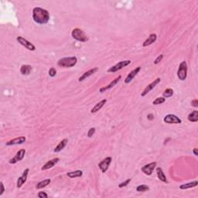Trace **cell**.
Returning a JSON list of instances; mask_svg holds the SVG:
<instances>
[{
  "mask_svg": "<svg viewBox=\"0 0 198 198\" xmlns=\"http://www.w3.org/2000/svg\"><path fill=\"white\" fill-rule=\"evenodd\" d=\"M121 76H119V77H117L116 78H115L113 81H111L110 83L108 84L107 86H105V87H101V88H100V90H99V92H101V93H103L104 92H105V91H107V90H109L110 88H111V87H113L114 86H115L116 84H117L119 82V81L121 80Z\"/></svg>",
  "mask_w": 198,
  "mask_h": 198,
  "instance_id": "15",
  "label": "cell"
},
{
  "mask_svg": "<svg viewBox=\"0 0 198 198\" xmlns=\"http://www.w3.org/2000/svg\"><path fill=\"white\" fill-rule=\"evenodd\" d=\"M29 172H30V170L28 168L26 169V170L23 171V175H22L21 177L18 178L17 183H16V187H17L18 188H20L23 185L24 183H26V180H27L28 174H29Z\"/></svg>",
  "mask_w": 198,
  "mask_h": 198,
  "instance_id": "12",
  "label": "cell"
},
{
  "mask_svg": "<svg viewBox=\"0 0 198 198\" xmlns=\"http://www.w3.org/2000/svg\"><path fill=\"white\" fill-rule=\"evenodd\" d=\"M26 137L24 136H20L18 137V138H13V139H11V140L8 141L6 145H21L23 143H24L26 142Z\"/></svg>",
  "mask_w": 198,
  "mask_h": 198,
  "instance_id": "14",
  "label": "cell"
},
{
  "mask_svg": "<svg viewBox=\"0 0 198 198\" xmlns=\"http://www.w3.org/2000/svg\"><path fill=\"white\" fill-rule=\"evenodd\" d=\"M156 164H157L156 162L150 163L146 164V165H145L144 166H143L141 170H142V171H143L145 175H147V176H150V175H152V173H153L154 170H155V167L156 166Z\"/></svg>",
  "mask_w": 198,
  "mask_h": 198,
  "instance_id": "11",
  "label": "cell"
},
{
  "mask_svg": "<svg viewBox=\"0 0 198 198\" xmlns=\"http://www.w3.org/2000/svg\"><path fill=\"white\" fill-rule=\"evenodd\" d=\"M67 143H68V140H67V138L63 139V140L60 141V143H59V144L55 147V149H54L53 151L55 152V153H59V152H60L62 149H64V147L66 146Z\"/></svg>",
  "mask_w": 198,
  "mask_h": 198,
  "instance_id": "20",
  "label": "cell"
},
{
  "mask_svg": "<svg viewBox=\"0 0 198 198\" xmlns=\"http://www.w3.org/2000/svg\"><path fill=\"white\" fill-rule=\"evenodd\" d=\"M160 81H161V79H160V77H157V78L155 79V81H153L152 83L149 84V85H147L146 87H145V89L143 90V92H142L141 96H142V97H144V96L146 95L148 93H149V92H151L152 90L155 88V86L160 83Z\"/></svg>",
  "mask_w": 198,
  "mask_h": 198,
  "instance_id": "8",
  "label": "cell"
},
{
  "mask_svg": "<svg viewBox=\"0 0 198 198\" xmlns=\"http://www.w3.org/2000/svg\"><path fill=\"white\" fill-rule=\"evenodd\" d=\"M106 102H107V99H103V100H101L98 103H97V104H96L95 105H94V106L92 109L91 112L95 113V112H97V111H100L101 109H102L104 104H106Z\"/></svg>",
  "mask_w": 198,
  "mask_h": 198,
  "instance_id": "19",
  "label": "cell"
},
{
  "mask_svg": "<svg viewBox=\"0 0 198 198\" xmlns=\"http://www.w3.org/2000/svg\"><path fill=\"white\" fill-rule=\"evenodd\" d=\"M111 161H112L111 157L108 156V157L104 158L101 162L99 163H98V167H99V169L101 170V171L102 172H107V170H109V165L111 164Z\"/></svg>",
  "mask_w": 198,
  "mask_h": 198,
  "instance_id": "9",
  "label": "cell"
},
{
  "mask_svg": "<svg viewBox=\"0 0 198 198\" xmlns=\"http://www.w3.org/2000/svg\"><path fill=\"white\" fill-rule=\"evenodd\" d=\"M95 128H91L89 130H88V132H87V137L88 138H91V137L93 136V135L95 133Z\"/></svg>",
  "mask_w": 198,
  "mask_h": 198,
  "instance_id": "32",
  "label": "cell"
},
{
  "mask_svg": "<svg viewBox=\"0 0 198 198\" xmlns=\"http://www.w3.org/2000/svg\"><path fill=\"white\" fill-rule=\"evenodd\" d=\"M191 104H192V106H194V107H195V108H197V107H198V101L197 100V99H195V100H194V101H192Z\"/></svg>",
  "mask_w": 198,
  "mask_h": 198,
  "instance_id": "36",
  "label": "cell"
},
{
  "mask_svg": "<svg viewBox=\"0 0 198 198\" xmlns=\"http://www.w3.org/2000/svg\"><path fill=\"white\" fill-rule=\"evenodd\" d=\"M98 70V67H94V68L91 69V70H87V71H86V72H84L83 74V75H81V77H79L78 81L81 82V81H83L84 80H85L86 78H87L88 77H90V76H92V75H94V73L97 72Z\"/></svg>",
  "mask_w": 198,
  "mask_h": 198,
  "instance_id": "18",
  "label": "cell"
},
{
  "mask_svg": "<svg viewBox=\"0 0 198 198\" xmlns=\"http://www.w3.org/2000/svg\"><path fill=\"white\" fill-rule=\"evenodd\" d=\"M131 182V179H127L126 181H124V182H122V183H119V188H123L125 187H126V186H128V183Z\"/></svg>",
  "mask_w": 198,
  "mask_h": 198,
  "instance_id": "30",
  "label": "cell"
},
{
  "mask_svg": "<svg viewBox=\"0 0 198 198\" xmlns=\"http://www.w3.org/2000/svg\"><path fill=\"white\" fill-rule=\"evenodd\" d=\"M187 119L191 122H197L198 121V111L194 110L191 113H189L188 115Z\"/></svg>",
  "mask_w": 198,
  "mask_h": 198,
  "instance_id": "23",
  "label": "cell"
},
{
  "mask_svg": "<svg viewBox=\"0 0 198 198\" xmlns=\"http://www.w3.org/2000/svg\"><path fill=\"white\" fill-rule=\"evenodd\" d=\"M71 36L75 40L80 42H87L88 40V37L85 34V33L79 28H75L72 30Z\"/></svg>",
  "mask_w": 198,
  "mask_h": 198,
  "instance_id": "3",
  "label": "cell"
},
{
  "mask_svg": "<svg viewBox=\"0 0 198 198\" xmlns=\"http://www.w3.org/2000/svg\"><path fill=\"white\" fill-rule=\"evenodd\" d=\"M130 64H131V60H121V61H119L118 64H115V65H114V66H112L111 67H110V68L108 70V72L115 73V72H116V71H118V70L122 69L123 67H125L128 66V65H129Z\"/></svg>",
  "mask_w": 198,
  "mask_h": 198,
  "instance_id": "6",
  "label": "cell"
},
{
  "mask_svg": "<svg viewBox=\"0 0 198 198\" xmlns=\"http://www.w3.org/2000/svg\"><path fill=\"white\" fill-rule=\"evenodd\" d=\"M177 77L180 81H185L187 77V64L186 61H182L177 70Z\"/></svg>",
  "mask_w": 198,
  "mask_h": 198,
  "instance_id": "4",
  "label": "cell"
},
{
  "mask_svg": "<svg viewBox=\"0 0 198 198\" xmlns=\"http://www.w3.org/2000/svg\"><path fill=\"white\" fill-rule=\"evenodd\" d=\"M38 197L40 198H47L48 197V195H47V194H46V192L40 191V192H39Z\"/></svg>",
  "mask_w": 198,
  "mask_h": 198,
  "instance_id": "33",
  "label": "cell"
},
{
  "mask_svg": "<svg viewBox=\"0 0 198 198\" xmlns=\"http://www.w3.org/2000/svg\"><path fill=\"white\" fill-rule=\"evenodd\" d=\"M25 154H26V150L23 149H20L19 151L16 153V155L13 158H12L11 160H9V163L11 164H15L16 163L19 162V161H21L23 159L25 156Z\"/></svg>",
  "mask_w": 198,
  "mask_h": 198,
  "instance_id": "10",
  "label": "cell"
},
{
  "mask_svg": "<svg viewBox=\"0 0 198 198\" xmlns=\"http://www.w3.org/2000/svg\"><path fill=\"white\" fill-rule=\"evenodd\" d=\"M163 121L165 123L167 124H181L182 120L179 117H177V115H172V114H169L166 115L163 119Z\"/></svg>",
  "mask_w": 198,
  "mask_h": 198,
  "instance_id": "7",
  "label": "cell"
},
{
  "mask_svg": "<svg viewBox=\"0 0 198 198\" xmlns=\"http://www.w3.org/2000/svg\"><path fill=\"white\" fill-rule=\"evenodd\" d=\"M67 177L70 178H77V177H81L83 175V172L81 170H75L72 172H68L67 173Z\"/></svg>",
  "mask_w": 198,
  "mask_h": 198,
  "instance_id": "26",
  "label": "cell"
},
{
  "mask_svg": "<svg viewBox=\"0 0 198 198\" xmlns=\"http://www.w3.org/2000/svg\"><path fill=\"white\" fill-rule=\"evenodd\" d=\"M60 161V159L59 158H54L53 160H49L48 162L46 163L43 166V167L41 168V170H49V169H51L52 167L55 166L56 164L58 162Z\"/></svg>",
  "mask_w": 198,
  "mask_h": 198,
  "instance_id": "16",
  "label": "cell"
},
{
  "mask_svg": "<svg viewBox=\"0 0 198 198\" xmlns=\"http://www.w3.org/2000/svg\"><path fill=\"white\" fill-rule=\"evenodd\" d=\"M193 153L195 155H198V153H197V148H194V150H193Z\"/></svg>",
  "mask_w": 198,
  "mask_h": 198,
  "instance_id": "38",
  "label": "cell"
},
{
  "mask_svg": "<svg viewBox=\"0 0 198 198\" xmlns=\"http://www.w3.org/2000/svg\"><path fill=\"white\" fill-rule=\"evenodd\" d=\"M140 70H141V67H137L136 68H135L134 70H132V71H131V72H130L129 74L127 75V77H126V79H125V83L126 84L130 83V82H131V81H132V80L135 78V77H136V76L138 75V73H139Z\"/></svg>",
  "mask_w": 198,
  "mask_h": 198,
  "instance_id": "13",
  "label": "cell"
},
{
  "mask_svg": "<svg viewBox=\"0 0 198 198\" xmlns=\"http://www.w3.org/2000/svg\"><path fill=\"white\" fill-rule=\"evenodd\" d=\"M172 94H173V90L171 89V88H166L165 91L163 93V98H170L172 97Z\"/></svg>",
  "mask_w": 198,
  "mask_h": 198,
  "instance_id": "27",
  "label": "cell"
},
{
  "mask_svg": "<svg viewBox=\"0 0 198 198\" xmlns=\"http://www.w3.org/2000/svg\"><path fill=\"white\" fill-rule=\"evenodd\" d=\"M156 174H157V177L160 180H161L163 183H167V179H166V176L164 174L163 170L160 167L156 168Z\"/></svg>",
  "mask_w": 198,
  "mask_h": 198,
  "instance_id": "21",
  "label": "cell"
},
{
  "mask_svg": "<svg viewBox=\"0 0 198 198\" xmlns=\"http://www.w3.org/2000/svg\"><path fill=\"white\" fill-rule=\"evenodd\" d=\"M51 183V180L50 179H46L43 180L39 182L36 186V189H42L43 187H46L47 186H48L50 183Z\"/></svg>",
  "mask_w": 198,
  "mask_h": 198,
  "instance_id": "25",
  "label": "cell"
},
{
  "mask_svg": "<svg viewBox=\"0 0 198 198\" xmlns=\"http://www.w3.org/2000/svg\"><path fill=\"white\" fill-rule=\"evenodd\" d=\"M165 101H166L165 98H163V97H159V98H157L156 99H155V100L153 101V104H154V105H156V104H163Z\"/></svg>",
  "mask_w": 198,
  "mask_h": 198,
  "instance_id": "29",
  "label": "cell"
},
{
  "mask_svg": "<svg viewBox=\"0 0 198 198\" xmlns=\"http://www.w3.org/2000/svg\"><path fill=\"white\" fill-rule=\"evenodd\" d=\"M77 62V58L76 57H63L58 60L57 65L60 67H67L70 68L76 65Z\"/></svg>",
  "mask_w": 198,
  "mask_h": 198,
  "instance_id": "2",
  "label": "cell"
},
{
  "mask_svg": "<svg viewBox=\"0 0 198 198\" xmlns=\"http://www.w3.org/2000/svg\"><path fill=\"white\" fill-rule=\"evenodd\" d=\"M148 119H150V120H153V114H149V115H148Z\"/></svg>",
  "mask_w": 198,
  "mask_h": 198,
  "instance_id": "37",
  "label": "cell"
},
{
  "mask_svg": "<svg viewBox=\"0 0 198 198\" xmlns=\"http://www.w3.org/2000/svg\"><path fill=\"white\" fill-rule=\"evenodd\" d=\"M163 54H160V55L158 56V57L154 60V64H159V63L163 60Z\"/></svg>",
  "mask_w": 198,
  "mask_h": 198,
  "instance_id": "34",
  "label": "cell"
},
{
  "mask_svg": "<svg viewBox=\"0 0 198 198\" xmlns=\"http://www.w3.org/2000/svg\"><path fill=\"white\" fill-rule=\"evenodd\" d=\"M49 75L51 77H55L56 75H57V70H56L55 68H53V67H51V68L49 70V72H48Z\"/></svg>",
  "mask_w": 198,
  "mask_h": 198,
  "instance_id": "31",
  "label": "cell"
},
{
  "mask_svg": "<svg viewBox=\"0 0 198 198\" xmlns=\"http://www.w3.org/2000/svg\"><path fill=\"white\" fill-rule=\"evenodd\" d=\"M32 70V67L30 65H27V64H23L20 67V73L23 75H29Z\"/></svg>",
  "mask_w": 198,
  "mask_h": 198,
  "instance_id": "22",
  "label": "cell"
},
{
  "mask_svg": "<svg viewBox=\"0 0 198 198\" xmlns=\"http://www.w3.org/2000/svg\"><path fill=\"white\" fill-rule=\"evenodd\" d=\"M156 40H157V36H156V34H155V33H152V34L149 35V37L143 42V47H145L149 46V45L153 44V43H154L155 41H156Z\"/></svg>",
  "mask_w": 198,
  "mask_h": 198,
  "instance_id": "17",
  "label": "cell"
},
{
  "mask_svg": "<svg viewBox=\"0 0 198 198\" xmlns=\"http://www.w3.org/2000/svg\"><path fill=\"white\" fill-rule=\"evenodd\" d=\"M33 19L36 23L46 24L49 21L50 14L48 11L41 7H35L33 9Z\"/></svg>",
  "mask_w": 198,
  "mask_h": 198,
  "instance_id": "1",
  "label": "cell"
},
{
  "mask_svg": "<svg viewBox=\"0 0 198 198\" xmlns=\"http://www.w3.org/2000/svg\"><path fill=\"white\" fill-rule=\"evenodd\" d=\"M197 180L193 181V182H190V183H185V184H182V185L180 186V188L181 189H189V188H193L197 186Z\"/></svg>",
  "mask_w": 198,
  "mask_h": 198,
  "instance_id": "24",
  "label": "cell"
},
{
  "mask_svg": "<svg viewBox=\"0 0 198 198\" xmlns=\"http://www.w3.org/2000/svg\"><path fill=\"white\" fill-rule=\"evenodd\" d=\"M16 40L19 43L22 45V46H23L25 47L27 50H30V51H34L35 50H36V47H35L34 45L31 42H30L29 40H26L25 38H23V36H17L16 37Z\"/></svg>",
  "mask_w": 198,
  "mask_h": 198,
  "instance_id": "5",
  "label": "cell"
},
{
  "mask_svg": "<svg viewBox=\"0 0 198 198\" xmlns=\"http://www.w3.org/2000/svg\"><path fill=\"white\" fill-rule=\"evenodd\" d=\"M149 189V186L145 185V184H141V185H138L136 187V190L138 192H145L148 191Z\"/></svg>",
  "mask_w": 198,
  "mask_h": 198,
  "instance_id": "28",
  "label": "cell"
},
{
  "mask_svg": "<svg viewBox=\"0 0 198 198\" xmlns=\"http://www.w3.org/2000/svg\"><path fill=\"white\" fill-rule=\"evenodd\" d=\"M0 187H1V192H0V196H2V194H3V193H4L5 191V188H4V185H3V183L2 182H1L0 183Z\"/></svg>",
  "mask_w": 198,
  "mask_h": 198,
  "instance_id": "35",
  "label": "cell"
}]
</instances>
